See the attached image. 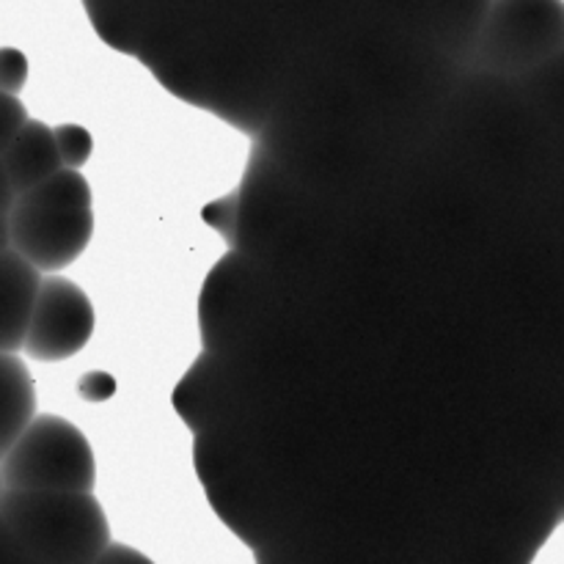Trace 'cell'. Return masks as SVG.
<instances>
[{
    "instance_id": "1",
    "label": "cell",
    "mask_w": 564,
    "mask_h": 564,
    "mask_svg": "<svg viewBox=\"0 0 564 564\" xmlns=\"http://www.w3.org/2000/svg\"><path fill=\"white\" fill-rule=\"evenodd\" d=\"M94 235L91 185L80 171L61 169L17 196L9 213V246L39 273L69 268Z\"/></svg>"
},
{
    "instance_id": "2",
    "label": "cell",
    "mask_w": 564,
    "mask_h": 564,
    "mask_svg": "<svg viewBox=\"0 0 564 564\" xmlns=\"http://www.w3.org/2000/svg\"><path fill=\"white\" fill-rule=\"evenodd\" d=\"M0 516L36 564H94L110 549V529L94 494L6 490Z\"/></svg>"
},
{
    "instance_id": "3",
    "label": "cell",
    "mask_w": 564,
    "mask_h": 564,
    "mask_svg": "<svg viewBox=\"0 0 564 564\" xmlns=\"http://www.w3.org/2000/svg\"><path fill=\"white\" fill-rule=\"evenodd\" d=\"M0 474L17 494H91L97 463L75 424L42 413L0 460Z\"/></svg>"
},
{
    "instance_id": "4",
    "label": "cell",
    "mask_w": 564,
    "mask_h": 564,
    "mask_svg": "<svg viewBox=\"0 0 564 564\" xmlns=\"http://www.w3.org/2000/svg\"><path fill=\"white\" fill-rule=\"evenodd\" d=\"M94 334V306L86 292L64 275H44L25 336L33 361H64L77 356Z\"/></svg>"
},
{
    "instance_id": "5",
    "label": "cell",
    "mask_w": 564,
    "mask_h": 564,
    "mask_svg": "<svg viewBox=\"0 0 564 564\" xmlns=\"http://www.w3.org/2000/svg\"><path fill=\"white\" fill-rule=\"evenodd\" d=\"M44 275L14 248L0 251V352L25 350L28 325Z\"/></svg>"
},
{
    "instance_id": "6",
    "label": "cell",
    "mask_w": 564,
    "mask_h": 564,
    "mask_svg": "<svg viewBox=\"0 0 564 564\" xmlns=\"http://www.w3.org/2000/svg\"><path fill=\"white\" fill-rule=\"evenodd\" d=\"M0 160H3V169L17 196L33 191L64 169L58 143H55V130L36 119L22 127L11 147L0 154Z\"/></svg>"
},
{
    "instance_id": "7",
    "label": "cell",
    "mask_w": 564,
    "mask_h": 564,
    "mask_svg": "<svg viewBox=\"0 0 564 564\" xmlns=\"http://www.w3.org/2000/svg\"><path fill=\"white\" fill-rule=\"evenodd\" d=\"M36 419V386L25 361L0 352V460Z\"/></svg>"
},
{
    "instance_id": "8",
    "label": "cell",
    "mask_w": 564,
    "mask_h": 564,
    "mask_svg": "<svg viewBox=\"0 0 564 564\" xmlns=\"http://www.w3.org/2000/svg\"><path fill=\"white\" fill-rule=\"evenodd\" d=\"M55 143H58V154L64 160V169L80 171V165L88 163L94 152V138L86 127L80 124H61L53 127Z\"/></svg>"
},
{
    "instance_id": "9",
    "label": "cell",
    "mask_w": 564,
    "mask_h": 564,
    "mask_svg": "<svg viewBox=\"0 0 564 564\" xmlns=\"http://www.w3.org/2000/svg\"><path fill=\"white\" fill-rule=\"evenodd\" d=\"M28 121L31 119H28V110L20 102V97L0 91V154L11 147V141L20 135Z\"/></svg>"
},
{
    "instance_id": "10",
    "label": "cell",
    "mask_w": 564,
    "mask_h": 564,
    "mask_svg": "<svg viewBox=\"0 0 564 564\" xmlns=\"http://www.w3.org/2000/svg\"><path fill=\"white\" fill-rule=\"evenodd\" d=\"M28 80V61L20 50L3 47L0 50V91L14 94L25 86Z\"/></svg>"
},
{
    "instance_id": "11",
    "label": "cell",
    "mask_w": 564,
    "mask_h": 564,
    "mask_svg": "<svg viewBox=\"0 0 564 564\" xmlns=\"http://www.w3.org/2000/svg\"><path fill=\"white\" fill-rule=\"evenodd\" d=\"M0 564H36L25 551V545L11 532L9 523L3 521V516H0Z\"/></svg>"
},
{
    "instance_id": "12",
    "label": "cell",
    "mask_w": 564,
    "mask_h": 564,
    "mask_svg": "<svg viewBox=\"0 0 564 564\" xmlns=\"http://www.w3.org/2000/svg\"><path fill=\"white\" fill-rule=\"evenodd\" d=\"M94 564H154L152 560H147V556L141 554V551L135 549H127V545H116L110 543V549L105 551L102 556H99Z\"/></svg>"
},
{
    "instance_id": "13",
    "label": "cell",
    "mask_w": 564,
    "mask_h": 564,
    "mask_svg": "<svg viewBox=\"0 0 564 564\" xmlns=\"http://www.w3.org/2000/svg\"><path fill=\"white\" fill-rule=\"evenodd\" d=\"M80 391L86 400H108V397L113 394V380L102 372H94L91 378L83 380Z\"/></svg>"
},
{
    "instance_id": "14",
    "label": "cell",
    "mask_w": 564,
    "mask_h": 564,
    "mask_svg": "<svg viewBox=\"0 0 564 564\" xmlns=\"http://www.w3.org/2000/svg\"><path fill=\"white\" fill-rule=\"evenodd\" d=\"M14 202H17V193H14V187H11L9 174H6L3 160H0V215H6V218H9Z\"/></svg>"
},
{
    "instance_id": "15",
    "label": "cell",
    "mask_w": 564,
    "mask_h": 564,
    "mask_svg": "<svg viewBox=\"0 0 564 564\" xmlns=\"http://www.w3.org/2000/svg\"><path fill=\"white\" fill-rule=\"evenodd\" d=\"M9 246V218L6 215H0V251H6Z\"/></svg>"
},
{
    "instance_id": "16",
    "label": "cell",
    "mask_w": 564,
    "mask_h": 564,
    "mask_svg": "<svg viewBox=\"0 0 564 564\" xmlns=\"http://www.w3.org/2000/svg\"><path fill=\"white\" fill-rule=\"evenodd\" d=\"M3 494H6V485H3V474H0V499H3Z\"/></svg>"
}]
</instances>
